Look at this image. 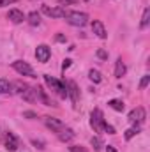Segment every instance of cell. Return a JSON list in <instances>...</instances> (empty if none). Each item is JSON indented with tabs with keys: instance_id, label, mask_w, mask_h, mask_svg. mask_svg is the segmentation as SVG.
I'll return each mask as SVG.
<instances>
[{
	"instance_id": "9a60e30c",
	"label": "cell",
	"mask_w": 150,
	"mask_h": 152,
	"mask_svg": "<svg viewBox=\"0 0 150 152\" xmlns=\"http://www.w3.org/2000/svg\"><path fill=\"white\" fill-rule=\"evenodd\" d=\"M125 73H127V67H125V64H124V60L120 57V58H117V64H115V76L117 78H122Z\"/></svg>"
},
{
	"instance_id": "7c38bea8",
	"label": "cell",
	"mask_w": 150,
	"mask_h": 152,
	"mask_svg": "<svg viewBox=\"0 0 150 152\" xmlns=\"http://www.w3.org/2000/svg\"><path fill=\"white\" fill-rule=\"evenodd\" d=\"M7 20H11L12 23H21V21L27 20V16H25L20 9H11V11L7 12Z\"/></svg>"
},
{
	"instance_id": "6da1fadb",
	"label": "cell",
	"mask_w": 150,
	"mask_h": 152,
	"mask_svg": "<svg viewBox=\"0 0 150 152\" xmlns=\"http://www.w3.org/2000/svg\"><path fill=\"white\" fill-rule=\"evenodd\" d=\"M44 81H46V85L53 92H57L58 97H62V99L67 97V85L66 83H62L60 80H57V78H53V76H50V75H44Z\"/></svg>"
},
{
	"instance_id": "ffe728a7",
	"label": "cell",
	"mask_w": 150,
	"mask_h": 152,
	"mask_svg": "<svg viewBox=\"0 0 150 152\" xmlns=\"http://www.w3.org/2000/svg\"><path fill=\"white\" fill-rule=\"evenodd\" d=\"M27 20H28V23H30L32 27H37L39 23H41V14L36 12V11H32V12L27 16Z\"/></svg>"
},
{
	"instance_id": "d6986e66",
	"label": "cell",
	"mask_w": 150,
	"mask_h": 152,
	"mask_svg": "<svg viewBox=\"0 0 150 152\" xmlns=\"http://www.w3.org/2000/svg\"><path fill=\"white\" fill-rule=\"evenodd\" d=\"M149 21H150V7H145L143 11V16H141V23H140V28L145 30L149 27Z\"/></svg>"
},
{
	"instance_id": "d6a6232c",
	"label": "cell",
	"mask_w": 150,
	"mask_h": 152,
	"mask_svg": "<svg viewBox=\"0 0 150 152\" xmlns=\"http://www.w3.org/2000/svg\"><path fill=\"white\" fill-rule=\"evenodd\" d=\"M76 0H58V4H60V5H64V4H66V5H69V4H74Z\"/></svg>"
},
{
	"instance_id": "5bb4252c",
	"label": "cell",
	"mask_w": 150,
	"mask_h": 152,
	"mask_svg": "<svg viewBox=\"0 0 150 152\" xmlns=\"http://www.w3.org/2000/svg\"><path fill=\"white\" fill-rule=\"evenodd\" d=\"M57 136H58V140H60V142H71V140L74 138V131H73L71 127H64Z\"/></svg>"
},
{
	"instance_id": "3957f363",
	"label": "cell",
	"mask_w": 150,
	"mask_h": 152,
	"mask_svg": "<svg viewBox=\"0 0 150 152\" xmlns=\"http://www.w3.org/2000/svg\"><path fill=\"white\" fill-rule=\"evenodd\" d=\"M106 120H104V115L99 108H95L92 113H90V126L94 127L95 133H103V127H104Z\"/></svg>"
},
{
	"instance_id": "5b68a950",
	"label": "cell",
	"mask_w": 150,
	"mask_h": 152,
	"mask_svg": "<svg viewBox=\"0 0 150 152\" xmlns=\"http://www.w3.org/2000/svg\"><path fill=\"white\" fill-rule=\"evenodd\" d=\"M42 12L50 18H66L69 14L67 9H64L62 5H57V7H50V5H42Z\"/></svg>"
},
{
	"instance_id": "d4e9b609",
	"label": "cell",
	"mask_w": 150,
	"mask_h": 152,
	"mask_svg": "<svg viewBox=\"0 0 150 152\" xmlns=\"http://www.w3.org/2000/svg\"><path fill=\"white\" fill-rule=\"evenodd\" d=\"M149 83H150V76L145 75L143 78H141V81H140V88H141V90H143V88H147V87H149Z\"/></svg>"
},
{
	"instance_id": "7a4b0ae2",
	"label": "cell",
	"mask_w": 150,
	"mask_h": 152,
	"mask_svg": "<svg viewBox=\"0 0 150 152\" xmlns=\"http://www.w3.org/2000/svg\"><path fill=\"white\" fill-rule=\"evenodd\" d=\"M66 21L73 27H83L88 23V14L87 12H79V11H73L66 16Z\"/></svg>"
},
{
	"instance_id": "f546056e",
	"label": "cell",
	"mask_w": 150,
	"mask_h": 152,
	"mask_svg": "<svg viewBox=\"0 0 150 152\" xmlns=\"http://www.w3.org/2000/svg\"><path fill=\"white\" fill-rule=\"evenodd\" d=\"M55 41H57V42H66L67 37H66L64 34H57V36H55Z\"/></svg>"
},
{
	"instance_id": "4dcf8cb0",
	"label": "cell",
	"mask_w": 150,
	"mask_h": 152,
	"mask_svg": "<svg viewBox=\"0 0 150 152\" xmlns=\"http://www.w3.org/2000/svg\"><path fill=\"white\" fill-rule=\"evenodd\" d=\"M23 117H25V118H37V113H36V112H25Z\"/></svg>"
},
{
	"instance_id": "2e32d148",
	"label": "cell",
	"mask_w": 150,
	"mask_h": 152,
	"mask_svg": "<svg viewBox=\"0 0 150 152\" xmlns=\"http://www.w3.org/2000/svg\"><path fill=\"white\" fill-rule=\"evenodd\" d=\"M25 101H28V103H34V101H37L36 99V90H34V87H27L21 94H20Z\"/></svg>"
},
{
	"instance_id": "4fadbf2b",
	"label": "cell",
	"mask_w": 150,
	"mask_h": 152,
	"mask_svg": "<svg viewBox=\"0 0 150 152\" xmlns=\"http://www.w3.org/2000/svg\"><path fill=\"white\" fill-rule=\"evenodd\" d=\"M67 97H71V101L74 104L78 103V99H79V90H78L74 81H67Z\"/></svg>"
},
{
	"instance_id": "cb8c5ba5",
	"label": "cell",
	"mask_w": 150,
	"mask_h": 152,
	"mask_svg": "<svg viewBox=\"0 0 150 152\" xmlns=\"http://www.w3.org/2000/svg\"><path fill=\"white\" fill-rule=\"evenodd\" d=\"M95 55H97V58H101V60H108V51H106V50H103V48H99Z\"/></svg>"
},
{
	"instance_id": "ac0fdd59",
	"label": "cell",
	"mask_w": 150,
	"mask_h": 152,
	"mask_svg": "<svg viewBox=\"0 0 150 152\" xmlns=\"http://www.w3.org/2000/svg\"><path fill=\"white\" fill-rule=\"evenodd\" d=\"M108 106L113 108L115 112H124V108H125L124 101H120V99H111V101H108Z\"/></svg>"
},
{
	"instance_id": "83f0119b",
	"label": "cell",
	"mask_w": 150,
	"mask_h": 152,
	"mask_svg": "<svg viewBox=\"0 0 150 152\" xmlns=\"http://www.w3.org/2000/svg\"><path fill=\"white\" fill-rule=\"evenodd\" d=\"M69 151H71V152H87L81 145H71V147H69Z\"/></svg>"
},
{
	"instance_id": "8fae6325",
	"label": "cell",
	"mask_w": 150,
	"mask_h": 152,
	"mask_svg": "<svg viewBox=\"0 0 150 152\" xmlns=\"http://www.w3.org/2000/svg\"><path fill=\"white\" fill-rule=\"evenodd\" d=\"M92 32H94L99 39H106V37H108L106 28H104V25H103L99 20H94V21H92Z\"/></svg>"
},
{
	"instance_id": "e0dca14e",
	"label": "cell",
	"mask_w": 150,
	"mask_h": 152,
	"mask_svg": "<svg viewBox=\"0 0 150 152\" xmlns=\"http://www.w3.org/2000/svg\"><path fill=\"white\" fill-rule=\"evenodd\" d=\"M12 83H9L7 80L0 78V94H12Z\"/></svg>"
},
{
	"instance_id": "484cf974",
	"label": "cell",
	"mask_w": 150,
	"mask_h": 152,
	"mask_svg": "<svg viewBox=\"0 0 150 152\" xmlns=\"http://www.w3.org/2000/svg\"><path fill=\"white\" fill-rule=\"evenodd\" d=\"M32 145L39 149V151H44V142L42 140H36V138H32Z\"/></svg>"
},
{
	"instance_id": "7402d4cb",
	"label": "cell",
	"mask_w": 150,
	"mask_h": 152,
	"mask_svg": "<svg viewBox=\"0 0 150 152\" xmlns=\"http://www.w3.org/2000/svg\"><path fill=\"white\" fill-rule=\"evenodd\" d=\"M138 133H140V127H138V126H134V127H131V129H127V131L124 133V138H125V140H131V138H133V136H136Z\"/></svg>"
},
{
	"instance_id": "836d02e7",
	"label": "cell",
	"mask_w": 150,
	"mask_h": 152,
	"mask_svg": "<svg viewBox=\"0 0 150 152\" xmlns=\"http://www.w3.org/2000/svg\"><path fill=\"white\" fill-rule=\"evenodd\" d=\"M106 152H117V149H115L113 145H108V147H106Z\"/></svg>"
},
{
	"instance_id": "44dd1931",
	"label": "cell",
	"mask_w": 150,
	"mask_h": 152,
	"mask_svg": "<svg viewBox=\"0 0 150 152\" xmlns=\"http://www.w3.org/2000/svg\"><path fill=\"white\" fill-rule=\"evenodd\" d=\"M88 78H90V81H94V83H101V81H103V75H101L97 69H90V71H88Z\"/></svg>"
},
{
	"instance_id": "1f68e13d",
	"label": "cell",
	"mask_w": 150,
	"mask_h": 152,
	"mask_svg": "<svg viewBox=\"0 0 150 152\" xmlns=\"http://www.w3.org/2000/svg\"><path fill=\"white\" fill-rule=\"evenodd\" d=\"M18 0H0V7H5V5H9V4H16Z\"/></svg>"
},
{
	"instance_id": "277c9868",
	"label": "cell",
	"mask_w": 150,
	"mask_h": 152,
	"mask_svg": "<svg viewBox=\"0 0 150 152\" xmlns=\"http://www.w3.org/2000/svg\"><path fill=\"white\" fill-rule=\"evenodd\" d=\"M12 69L16 71V73H20V75H23V76H30V78H37L36 76V73H34V69L25 62V60H14L12 64Z\"/></svg>"
},
{
	"instance_id": "ba28073f",
	"label": "cell",
	"mask_w": 150,
	"mask_h": 152,
	"mask_svg": "<svg viewBox=\"0 0 150 152\" xmlns=\"http://www.w3.org/2000/svg\"><path fill=\"white\" fill-rule=\"evenodd\" d=\"M34 90H36V99L41 101L42 104H46V106H57V103L51 101V97L46 94V90H42V87H34Z\"/></svg>"
},
{
	"instance_id": "4316f807",
	"label": "cell",
	"mask_w": 150,
	"mask_h": 152,
	"mask_svg": "<svg viewBox=\"0 0 150 152\" xmlns=\"http://www.w3.org/2000/svg\"><path fill=\"white\" fill-rule=\"evenodd\" d=\"M103 131H104V133H108V134H115V127H113V126H110V124H104Z\"/></svg>"
},
{
	"instance_id": "603a6c76",
	"label": "cell",
	"mask_w": 150,
	"mask_h": 152,
	"mask_svg": "<svg viewBox=\"0 0 150 152\" xmlns=\"http://www.w3.org/2000/svg\"><path fill=\"white\" fill-rule=\"evenodd\" d=\"M90 143H92V147H94L95 151H101V149H103V142H101V138H97V136H95V138H92V140H90Z\"/></svg>"
},
{
	"instance_id": "f1b7e54d",
	"label": "cell",
	"mask_w": 150,
	"mask_h": 152,
	"mask_svg": "<svg viewBox=\"0 0 150 152\" xmlns=\"http://www.w3.org/2000/svg\"><path fill=\"white\" fill-rule=\"evenodd\" d=\"M71 62H73L71 58H66V60H64V64H62V71H64V73H66V69L71 67Z\"/></svg>"
},
{
	"instance_id": "52a82bcc",
	"label": "cell",
	"mask_w": 150,
	"mask_h": 152,
	"mask_svg": "<svg viewBox=\"0 0 150 152\" xmlns=\"http://www.w3.org/2000/svg\"><path fill=\"white\" fill-rule=\"evenodd\" d=\"M36 57H37V60L41 64H46L50 60V57H51V50L46 44H39L36 48Z\"/></svg>"
},
{
	"instance_id": "30bf717a",
	"label": "cell",
	"mask_w": 150,
	"mask_h": 152,
	"mask_svg": "<svg viewBox=\"0 0 150 152\" xmlns=\"http://www.w3.org/2000/svg\"><path fill=\"white\" fill-rule=\"evenodd\" d=\"M2 138H4V143H5V147H7L9 151H16V149H18V138H16L11 131H5Z\"/></svg>"
},
{
	"instance_id": "8992f818",
	"label": "cell",
	"mask_w": 150,
	"mask_h": 152,
	"mask_svg": "<svg viewBox=\"0 0 150 152\" xmlns=\"http://www.w3.org/2000/svg\"><path fill=\"white\" fill-rule=\"evenodd\" d=\"M145 118H147V113H145V108H143V106H138V108H134V110L129 113V120H131L133 124H143Z\"/></svg>"
},
{
	"instance_id": "9c48e42d",
	"label": "cell",
	"mask_w": 150,
	"mask_h": 152,
	"mask_svg": "<svg viewBox=\"0 0 150 152\" xmlns=\"http://www.w3.org/2000/svg\"><path fill=\"white\" fill-rule=\"evenodd\" d=\"M44 124H46L53 133H57V134L66 127V126H64V122H60V120H58V118H55V117H44Z\"/></svg>"
}]
</instances>
